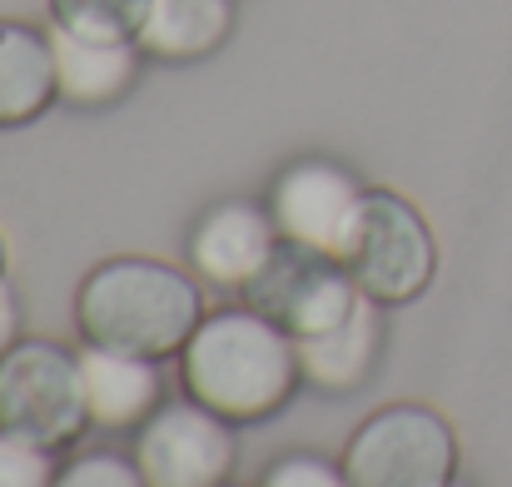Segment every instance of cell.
Wrapping results in <instances>:
<instances>
[{
	"label": "cell",
	"mask_w": 512,
	"mask_h": 487,
	"mask_svg": "<svg viewBox=\"0 0 512 487\" xmlns=\"http://www.w3.org/2000/svg\"><path fill=\"white\" fill-rule=\"evenodd\" d=\"M179 378L184 393L224 423H264L294 398L304 368L294 333L239 304L204 314V324L179 348Z\"/></svg>",
	"instance_id": "6da1fadb"
},
{
	"label": "cell",
	"mask_w": 512,
	"mask_h": 487,
	"mask_svg": "<svg viewBox=\"0 0 512 487\" xmlns=\"http://www.w3.org/2000/svg\"><path fill=\"white\" fill-rule=\"evenodd\" d=\"M75 324L85 343L160 363L204 324V294L160 259H105L75 289Z\"/></svg>",
	"instance_id": "7a4b0ae2"
},
{
	"label": "cell",
	"mask_w": 512,
	"mask_h": 487,
	"mask_svg": "<svg viewBox=\"0 0 512 487\" xmlns=\"http://www.w3.org/2000/svg\"><path fill=\"white\" fill-rule=\"evenodd\" d=\"M339 264L373 304H408L433 284L438 244L428 219L393 189H368L339 249Z\"/></svg>",
	"instance_id": "3957f363"
},
{
	"label": "cell",
	"mask_w": 512,
	"mask_h": 487,
	"mask_svg": "<svg viewBox=\"0 0 512 487\" xmlns=\"http://www.w3.org/2000/svg\"><path fill=\"white\" fill-rule=\"evenodd\" d=\"M348 487H453L458 438L423 403H388L363 418L343 448Z\"/></svg>",
	"instance_id": "277c9868"
},
{
	"label": "cell",
	"mask_w": 512,
	"mask_h": 487,
	"mask_svg": "<svg viewBox=\"0 0 512 487\" xmlns=\"http://www.w3.org/2000/svg\"><path fill=\"white\" fill-rule=\"evenodd\" d=\"M0 428L50 453L70 448L90 428L80 353L45 338H20L0 358Z\"/></svg>",
	"instance_id": "5b68a950"
},
{
	"label": "cell",
	"mask_w": 512,
	"mask_h": 487,
	"mask_svg": "<svg viewBox=\"0 0 512 487\" xmlns=\"http://www.w3.org/2000/svg\"><path fill=\"white\" fill-rule=\"evenodd\" d=\"M239 299L254 314H264L269 324H279L284 333L309 338V333H324L339 319H348L363 294H358V284L348 279V269L334 254L279 239L269 264L239 289Z\"/></svg>",
	"instance_id": "8992f818"
},
{
	"label": "cell",
	"mask_w": 512,
	"mask_h": 487,
	"mask_svg": "<svg viewBox=\"0 0 512 487\" xmlns=\"http://www.w3.org/2000/svg\"><path fill=\"white\" fill-rule=\"evenodd\" d=\"M135 468L145 487H219L234 473V433L204 403H160L135 428Z\"/></svg>",
	"instance_id": "52a82bcc"
},
{
	"label": "cell",
	"mask_w": 512,
	"mask_h": 487,
	"mask_svg": "<svg viewBox=\"0 0 512 487\" xmlns=\"http://www.w3.org/2000/svg\"><path fill=\"white\" fill-rule=\"evenodd\" d=\"M363 194H368V189H363L343 164L299 160L274 179V189H269V214H274L279 239L339 259L343 239H348V229H353V219H358Z\"/></svg>",
	"instance_id": "ba28073f"
},
{
	"label": "cell",
	"mask_w": 512,
	"mask_h": 487,
	"mask_svg": "<svg viewBox=\"0 0 512 487\" xmlns=\"http://www.w3.org/2000/svg\"><path fill=\"white\" fill-rule=\"evenodd\" d=\"M279 249V229L274 214L249 204V199H224L214 209L199 214V224L189 229V269L209 284V289H244L269 254Z\"/></svg>",
	"instance_id": "9c48e42d"
},
{
	"label": "cell",
	"mask_w": 512,
	"mask_h": 487,
	"mask_svg": "<svg viewBox=\"0 0 512 487\" xmlns=\"http://www.w3.org/2000/svg\"><path fill=\"white\" fill-rule=\"evenodd\" d=\"M80 378H85L90 428L130 433L160 408V368H155V358L85 343L80 348Z\"/></svg>",
	"instance_id": "30bf717a"
},
{
	"label": "cell",
	"mask_w": 512,
	"mask_h": 487,
	"mask_svg": "<svg viewBox=\"0 0 512 487\" xmlns=\"http://www.w3.org/2000/svg\"><path fill=\"white\" fill-rule=\"evenodd\" d=\"M55 45V75H60V100L75 110H100L130 95L140 80V45L135 40H85L75 30L50 25Z\"/></svg>",
	"instance_id": "8fae6325"
},
{
	"label": "cell",
	"mask_w": 512,
	"mask_h": 487,
	"mask_svg": "<svg viewBox=\"0 0 512 487\" xmlns=\"http://www.w3.org/2000/svg\"><path fill=\"white\" fill-rule=\"evenodd\" d=\"M60 100L55 45L25 20H0V130L40 120Z\"/></svg>",
	"instance_id": "7c38bea8"
},
{
	"label": "cell",
	"mask_w": 512,
	"mask_h": 487,
	"mask_svg": "<svg viewBox=\"0 0 512 487\" xmlns=\"http://www.w3.org/2000/svg\"><path fill=\"white\" fill-rule=\"evenodd\" d=\"M234 30V0H150L135 45L150 60L189 65L219 50Z\"/></svg>",
	"instance_id": "4fadbf2b"
},
{
	"label": "cell",
	"mask_w": 512,
	"mask_h": 487,
	"mask_svg": "<svg viewBox=\"0 0 512 487\" xmlns=\"http://www.w3.org/2000/svg\"><path fill=\"white\" fill-rule=\"evenodd\" d=\"M294 343H299L304 383H314L324 393H353L368 378L373 358H378V309L363 294L348 319H339V324L324 328V333L294 338Z\"/></svg>",
	"instance_id": "5bb4252c"
},
{
	"label": "cell",
	"mask_w": 512,
	"mask_h": 487,
	"mask_svg": "<svg viewBox=\"0 0 512 487\" xmlns=\"http://www.w3.org/2000/svg\"><path fill=\"white\" fill-rule=\"evenodd\" d=\"M150 0H50V20L85 40H135Z\"/></svg>",
	"instance_id": "9a60e30c"
},
{
	"label": "cell",
	"mask_w": 512,
	"mask_h": 487,
	"mask_svg": "<svg viewBox=\"0 0 512 487\" xmlns=\"http://www.w3.org/2000/svg\"><path fill=\"white\" fill-rule=\"evenodd\" d=\"M55 463H50V448L0 428V487H50L55 483Z\"/></svg>",
	"instance_id": "2e32d148"
},
{
	"label": "cell",
	"mask_w": 512,
	"mask_h": 487,
	"mask_svg": "<svg viewBox=\"0 0 512 487\" xmlns=\"http://www.w3.org/2000/svg\"><path fill=\"white\" fill-rule=\"evenodd\" d=\"M50 487H145V473L120 453H80L55 473Z\"/></svg>",
	"instance_id": "e0dca14e"
},
{
	"label": "cell",
	"mask_w": 512,
	"mask_h": 487,
	"mask_svg": "<svg viewBox=\"0 0 512 487\" xmlns=\"http://www.w3.org/2000/svg\"><path fill=\"white\" fill-rule=\"evenodd\" d=\"M259 487H348V478H343V463L314 458V453H289L264 473Z\"/></svg>",
	"instance_id": "ac0fdd59"
},
{
	"label": "cell",
	"mask_w": 512,
	"mask_h": 487,
	"mask_svg": "<svg viewBox=\"0 0 512 487\" xmlns=\"http://www.w3.org/2000/svg\"><path fill=\"white\" fill-rule=\"evenodd\" d=\"M20 343V314H15V294L0 284V358Z\"/></svg>",
	"instance_id": "d6986e66"
},
{
	"label": "cell",
	"mask_w": 512,
	"mask_h": 487,
	"mask_svg": "<svg viewBox=\"0 0 512 487\" xmlns=\"http://www.w3.org/2000/svg\"><path fill=\"white\" fill-rule=\"evenodd\" d=\"M5 269H10V249H5V239H0V284H5Z\"/></svg>",
	"instance_id": "ffe728a7"
},
{
	"label": "cell",
	"mask_w": 512,
	"mask_h": 487,
	"mask_svg": "<svg viewBox=\"0 0 512 487\" xmlns=\"http://www.w3.org/2000/svg\"><path fill=\"white\" fill-rule=\"evenodd\" d=\"M219 487H229V483H219Z\"/></svg>",
	"instance_id": "44dd1931"
},
{
	"label": "cell",
	"mask_w": 512,
	"mask_h": 487,
	"mask_svg": "<svg viewBox=\"0 0 512 487\" xmlns=\"http://www.w3.org/2000/svg\"><path fill=\"white\" fill-rule=\"evenodd\" d=\"M453 487H458V483H453Z\"/></svg>",
	"instance_id": "7402d4cb"
}]
</instances>
